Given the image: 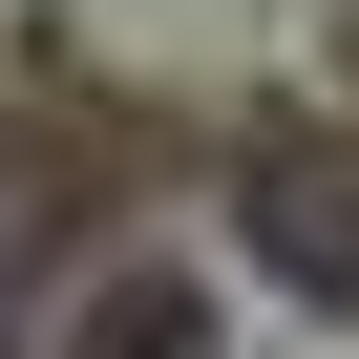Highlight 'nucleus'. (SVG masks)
I'll use <instances>...</instances> for the list:
<instances>
[{"instance_id":"obj_2","label":"nucleus","mask_w":359,"mask_h":359,"mask_svg":"<svg viewBox=\"0 0 359 359\" xmlns=\"http://www.w3.org/2000/svg\"><path fill=\"white\" fill-rule=\"evenodd\" d=\"M85 359H212V296L191 275H106L85 296Z\"/></svg>"},{"instance_id":"obj_1","label":"nucleus","mask_w":359,"mask_h":359,"mask_svg":"<svg viewBox=\"0 0 359 359\" xmlns=\"http://www.w3.org/2000/svg\"><path fill=\"white\" fill-rule=\"evenodd\" d=\"M254 254L317 275V296H359V169H296V148H275V169H254Z\"/></svg>"}]
</instances>
